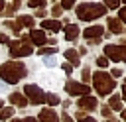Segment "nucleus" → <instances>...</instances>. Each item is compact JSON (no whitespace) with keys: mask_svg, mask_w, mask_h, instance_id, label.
<instances>
[{"mask_svg":"<svg viewBox=\"0 0 126 122\" xmlns=\"http://www.w3.org/2000/svg\"><path fill=\"white\" fill-rule=\"evenodd\" d=\"M122 118H124V122H126V110H122Z\"/></svg>","mask_w":126,"mask_h":122,"instance_id":"nucleus-40","label":"nucleus"},{"mask_svg":"<svg viewBox=\"0 0 126 122\" xmlns=\"http://www.w3.org/2000/svg\"><path fill=\"white\" fill-rule=\"evenodd\" d=\"M104 57L112 61H126V47L122 45H106L104 47Z\"/></svg>","mask_w":126,"mask_h":122,"instance_id":"nucleus-6","label":"nucleus"},{"mask_svg":"<svg viewBox=\"0 0 126 122\" xmlns=\"http://www.w3.org/2000/svg\"><path fill=\"white\" fill-rule=\"evenodd\" d=\"M63 71H65L67 75H71V71H73V67H71L69 63H63Z\"/></svg>","mask_w":126,"mask_h":122,"instance_id":"nucleus-30","label":"nucleus"},{"mask_svg":"<svg viewBox=\"0 0 126 122\" xmlns=\"http://www.w3.org/2000/svg\"><path fill=\"white\" fill-rule=\"evenodd\" d=\"M89 77H91V71H89V67H85V69H83V79L89 81Z\"/></svg>","mask_w":126,"mask_h":122,"instance_id":"nucleus-31","label":"nucleus"},{"mask_svg":"<svg viewBox=\"0 0 126 122\" xmlns=\"http://www.w3.org/2000/svg\"><path fill=\"white\" fill-rule=\"evenodd\" d=\"M61 10H63L61 6H53V8H51V14H53V16H59V14H61Z\"/></svg>","mask_w":126,"mask_h":122,"instance_id":"nucleus-29","label":"nucleus"},{"mask_svg":"<svg viewBox=\"0 0 126 122\" xmlns=\"http://www.w3.org/2000/svg\"><path fill=\"white\" fill-rule=\"evenodd\" d=\"M41 28L43 30H51V31H59L61 30V22H57V20H43Z\"/></svg>","mask_w":126,"mask_h":122,"instance_id":"nucleus-15","label":"nucleus"},{"mask_svg":"<svg viewBox=\"0 0 126 122\" xmlns=\"http://www.w3.org/2000/svg\"><path fill=\"white\" fill-rule=\"evenodd\" d=\"M65 57H67L73 65H79V53H77L75 49H67V51H65Z\"/></svg>","mask_w":126,"mask_h":122,"instance_id":"nucleus-17","label":"nucleus"},{"mask_svg":"<svg viewBox=\"0 0 126 122\" xmlns=\"http://www.w3.org/2000/svg\"><path fill=\"white\" fill-rule=\"evenodd\" d=\"M10 102L16 104V106H20V108H24V106L28 104V98H26L22 92H12V94H10Z\"/></svg>","mask_w":126,"mask_h":122,"instance_id":"nucleus-13","label":"nucleus"},{"mask_svg":"<svg viewBox=\"0 0 126 122\" xmlns=\"http://www.w3.org/2000/svg\"><path fill=\"white\" fill-rule=\"evenodd\" d=\"M79 26H75V24H69L67 28H65V39H69V41H73V39H77V35H79Z\"/></svg>","mask_w":126,"mask_h":122,"instance_id":"nucleus-14","label":"nucleus"},{"mask_svg":"<svg viewBox=\"0 0 126 122\" xmlns=\"http://www.w3.org/2000/svg\"><path fill=\"white\" fill-rule=\"evenodd\" d=\"M24 94H28L30 102H33V104L45 102V92H43L37 85H26V87H24Z\"/></svg>","mask_w":126,"mask_h":122,"instance_id":"nucleus-5","label":"nucleus"},{"mask_svg":"<svg viewBox=\"0 0 126 122\" xmlns=\"http://www.w3.org/2000/svg\"><path fill=\"white\" fill-rule=\"evenodd\" d=\"M2 104H4V102H2V98H0V108H2Z\"/></svg>","mask_w":126,"mask_h":122,"instance_id":"nucleus-41","label":"nucleus"},{"mask_svg":"<svg viewBox=\"0 0 126 122\" xmlns=\"http://www.w3.org/2000/svg\"><path fill=\"white\" fill-rule=\"evenodd\" d=\"M30 39H32V43H33V45H43V43H47L45 33H43V31H39V30H32Z\"/></svg>","mask_w":126,"mask_h":122,"instance_id":"nucleus-10","label":"nucleus"},{"mask_svg":"<svg viewBox=\"0 0 126 122\" xmlns=\"http://www.w3.org/2000/svg\"><path fill=\"white\" fill-rule=\"evenodd\" d=\"M102 31H104V30H102L100 26H91V28H87V30L83 31V35L91 41V39H98V37L102 35Z\"/></svg>","mask_w":126,"mask_h":122,"instance_id":"nucleus-9","label":"nucleus"},{"mask_svg":"<svg viewBox=\"0 0 126 122\" xmlns=\"http://www.w3.org/2000/svg\"><path fill=\"white\" fill-rule=\"evenodd\" d=\"M120 2H124V4H126V0H120Z\"/></svg>","mask_w":126,"mask_h":122,"instance_id":"nucleus-42","label":"nucleus"},{"mask_svg":"<svg viewBox=\"0 0 126 122\" xmlns=\"http://www.w3.org/2000/svg\"><path fill=\"white\" fill-rule=\"evenodd\" d=\"M63 122H73V120H71V118H69L67 114H63Z\"/></svg>","mask_w":126,"mask_h":122,"instance_id":"nucleus-37","label":"nucleus"},{"mask_svg":"<svg viewBox=\"0 0 126 122\" xmlns=\"http://www.w3.org/2000/svg\"><path fill=\"white\" fill-rule=\"evenodd\" d=\"M77 120H79V122H96L94 118H91V116H85V112H77Z\"/></svg>","mask_w":126,"mask_h":122,"instance_id":"nucleus-21","label":"nucleus"},{"mask_svg":"<svg viewBox=\"0 0 126 122\" xmlns=\"http://www.w3.org/2000/svg\"><path fill=\"white\" fill-rule=\"evenodd\" d=\"M0 77L10 83V85H16L22 77H26V67L24 63H16V61H8L0 67Z\"/></svg>","mask_w":126,"mask_h":122,"instance_id":"nucleus-1","label":"nucleus"},{"mask_svg":"<svg viewBox=\"0 0 126 122\" xmlns=\"http://www.w3.org/2000/svg\"><path fill=\"white\" fill-rule=\"evenodd\" d=\"M4 10V0H0V12Z\"/></svg>","mask_w":126,"mask_h":122,"instance_id":"nucleus-39","label":"nucleus"},{"mask_svg":"<svg viewBox=\"0 0 126 122\" xmlns=\"http://www.w3.org/2000/svg\"><path fill=\"white\" fill-rule=\"evenodd\" d=\"M65 91H67L69 94H81V96H87V94L91 92L89 85H83V83H77V81H67Z\"/></svg>","mask_w":126,"mask_h":122,"instance_id":"nucleus-7","label":"nucleus"},{"mask_svg":"<svg viewBox=\"0 0 126 122\" xmlns=\"http://www.w3.org/2000/svg\"><path fill=\"white\" fill-rule=\"evenodd\" d=\"M12 114H14V110H12L10 106H8V108H2V110H0V120H8Z\"/></svg>","mask_w":126,"mask_h":122,"instance_id":"nucleus-20","label":"nucleus"},{"mask_svg":"<svg viewBox=\"0 0 126 122\" xmlns=\"http://www.w3.org/2000/svg\"><path fill=\"white\" fill-rule=\"evenodd\" d=\"M77 104H79V108H83V110H94V108H96V98L91 96V94H87V96H81V98L77 100Z\"/></svg>","mask_w":126,"mask_h":122,"instance_id":"nucleus-8","label":"nucleus"},{"mask_svg":"<svg viewBox=\"0 0 126 122\" xmlns=\"http://www.w3.org/2000/svg\"><path fill=\"white\" fill-rule=\"evenodd\" d=\"M96 65H98V67H106V65H108V59H106V57H98V59H96Z\"/></svg>","mask_w":126,"mask_h":122,"instance_id":"nucleus-27","label":"nucleus"},{"mask_svg":"<svg viewBox=\"0 0 126 122\" xmlns=\"http://www.w3.org/2000/svg\"><path fill=\"white\" fill-rule=\"evenodd\" d=\"M118 20H120V22H124V24H126V6H124V8H122V10H120V12H118Z\"/></svg>","mask_w":126,"mask_h":122,"instance_id":"nucleus-28","label":"nucleus"},{"mask_svg":"<svg viewBox=\"0 0 126 122\" xmlns=\"http://www.w3.org/2000/svg\"><path fill=\"white\" fill-rule=\"evenodd\" d=\"M45 65H49V67L55 65V59H53V57H45Z\"/></svg>","mask_w":126,"mask_h":122,"instance_id":"nucleus-34","label":"nucleus"},{"mask_svg":"<svg viewBox=\"0 0 126 122\" xmlns=\"http://www.w3.org/2000/svg\"><path fill=\"white\" fill-rule=\"evenodd\" d=\"M45 100L51 104V106H55V104H59V96L57 94H51V92H47L45 94Z\"/></svg>","mask_w":126,"mask_h":122,"instance_id":"nucleus-19","label":"nucleus"},{"mask_svg":"<svg viewBox=\"0 0 126 122\" xmlns=\"http://www.w3.org/2000/svg\"><path fill=\"white\" fill-rule=\"evenodd\" d=\"M55 51H57V47H41V49H39V53H41V55H47V53H55Z\"/></svg>","mask_w":126,"mask_h":122,"instance_id":"nucleus-26","label":"nucleus"},{"mask_svg":"<svg viewBox=\"0 0 126 122\" xmlns=\"http://www.w3.org/2000/svg\"><path fill=\"white\" fill-rule=\"evenodd\" d=\"M18 26H26V28H33V18L32 16H20L18 18Z\"/></svg>","mask_w":126,"mask_h":122,"instance_id":"nucleus-16","label":"nucleus"},{"mask_svg":"<svg viewBox=\"0 0 126 122\" xmlns=\"http://www.w3.org/2000/svg\"><path fill=\"white\" fill-rule=\"evenodd\" d=\"M112 110H122V102H120V96L118 94H112L110 96V104H108Z\"/></svg>","mask_w":126,"mask_h":122,"instance_id":"nucleus-18","label":"nucleus"},{"mask_svg":"<svg viewBox=\"0 0 126 122\" xmlns=\"http://www.w3.org/2000/svg\"><path fill=\"white\" fill-rule=\"evenodd\" d=\"M120 75H122L120 69H112V71H110V77H120Z\"/></svg>","mask_w":126,"mask_h":122,"instance_id":"nucleus-33","label":"nucleus"},{"mask_svg":"<svg viewBox=\"0 0 126 122\" xmlns=\"http://www.w3.org/2000/svg\"><path fill=\"white\" fill-rule=\"evenodd\" d=\"M124 41H126V39H124Z\"/></svg>","mask_w":126,"mask_h":122,"instance_id":"nucleus-44","label":"nucleus"},{"mask_svg":"<svg viewBox=\"0 0 126 122\" xmlns=\"http://www.w3.org/2000/svg\"><path fill=\"white\" fill-rule=\"evenodd\" d=\"M6 28H10L14 33H20V26H18V24H14V22H6Z\"/></svg>","mask_w":126,"mask_h":122,"instance_id":"nucleus-25","label":"nucleus"},{"mask_svg":"<svg viewBox=\"0 0 126 122\" xmlns=\"http://www.w3.org/2000/svg\"><path fill=\"white\" fill-rule=\"evenodd\" d=\"M28 4L32 6V8H41V6H45V0H28Z\"/></svg>","mask_w":126,"mask_h":122,"instance_id":"nucleus-23","label":"nucleus"},{"mask_svg":"<svg viewBox=\"0 0 126 122\" xmlns=\"http://www.w3.org/2000/svg\"><path fill=\"white\" fill-rule=\"evenodd\" d=\"M108 30H110V33H122L124 26H122V22L118 18H110L108 16Z\"/></svg>","mask_w":126,"mask_h":122,"instance_id":"nucleus-12","label":"nucleus"},{"mask_svg":"<svg viewBox=\"0 0 126 122\" xmlns=\"http://www.w3.org/2000/svg\"><path fill=\"white\" fill-rule=\"evenodd\" d=\"M110 112H112V110H110V106H108V104H104V106H102V114H104V116H110Z\"/></svg>","mask_w":126,"mask_h":122,"instance_id":"nucleus-32","label":"nucleus"},{"mask_svg":"<svg viewBox=\"0 0 126 122\" xmlns=\"http://www.w3.org/2000/svg\"><path fill=\"white\" fill-rule=\"evenodd\" d=\"M93 81H94V89H96V92H98V94H102V96L110 94V92L114 91V87H116L114 79H112L108 73H104V71H98V73H94Z\"/></svg>","mask_w":126,"mask_h":122,"instance_id":"nucleus-3","label":"nucleus"},{"mask_svg":"<svg viewBox=\"0 0 126 122\" xmlns=\"http://www.w3.org/2000/svg\"><path fill=\"white\" fill-rule=\"evenodd\" d=\"M124 85H126V79H124Z\"/></svg>","mask_w":126,"mask_h":122,"instance_id":"nucleus-43","label":"nucleus"},{"mask_svg":"<svg viewBox=\"0 0 126 122\" xmlns=\"http://www.w3.org/2000/svg\"><path fill=\"white\" fill-rule=\"evenodd\" d=\"M10 43V55L12 57H24V55H32L33 47L30 43H24V41H8Z\"/></svg>","mask_w":126,"mask_h":122,"instance_id":"nucleus-4","label":"nucleus"},{"mask_svg":"<svg viewBox=\"0 0 126 122\" xmlns=\"http://www.w3.org/2000/svg\"><path fill=\"white\" fill-rule=\"evenodd\" d=\"M12 122H37L35 118H26V120H12Z\"/></svg>","mask_w":126,"mask_h":122,"instance_id":"nucleus-36","label":"nucleus"},{"mask_svg":"<svg viewBox=\"0 0 126 122\" xmlns=\"http://www.w3.org/2000/svg\"><path fill=\"white\" fill-rule=\"evenodd\" d=\"M118 4H120V0H104V8H110V10L118 8Z\"/></svg>","mask_w":126,"mask_h":122,"instance_id":"nucleus-22","label":"nucleus"},{"mask_svg":"<svg viewBox=\"0 0 126 122\" xmlns=\"http://www.w3.org/2000/svg\"><path fill=\"white\" fill-rule=\"evenodd\" d=\"M122 98H124V100H126V85H124V87H122Z\"/></svg>","mask_w":126,"mask_h":122,"instance_id":"nucleus-38","label":"nucleus"},{"mask_svg":"<svg viewBox=\"0 0 126 122\" xmlns=\"http://www.w3.org/2000/svg\"><path fill=\"white\" fill-rule=\"evenodd\" d=\"M0 41H2V43H8V35H6V33H0Z\"/></svg>","mask_w":126,"mask_h":122,"instance_id":"nucleus-35","label":"nucleus"},{"mask_svg":"<svg viewBox=\"0 0 126 122\" xmlns=\"http://www.w3.org/2000/svg\"><path fill=\"white\" fill-rule=\"evenodd\" d=\"M106 14V8L102 4H94V2H85L77 6V16L79 20H94Z\"/></svg>","mask_w":126,"mask_h":122,"instance_id":"nucleus-2","label":"nucleus"},{"mask_svg":"<svg viewBox=\"0 0 126 122\" xmlns=\"http://www.w3.org/2000/svg\"><path fill=\"white\" fill-rule=\"evenodd\" d=\"M75 6V0H61V8L63 10H69V8H73Z\"/></svg>","mask_w":126,"mask_h":122,"instance_id":"nucleus-24","label":"nucleus"},{"mask_svg":"<svg viewBox=\"0 0 126 122\" xmlns=\"http://www.w3.org/2000/svg\"><path fill=\"white\" fill-rule=\"evenodd\" d=\"M39 122H59L55 110H49V108H43L39 112Z\"/></svg>","mask_w":126,"mask_h":122,"instance_id":"nucleus-11","label":"nucleus"}]
</instances>
